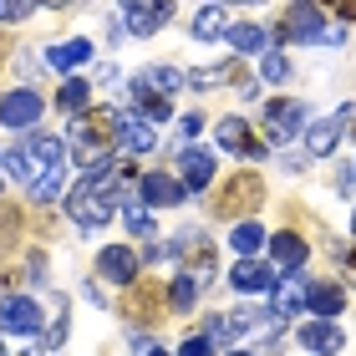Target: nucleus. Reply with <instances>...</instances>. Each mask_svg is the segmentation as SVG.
<instances>
[{
    "instance_id": "nucleus-23",
    "label": "nucleus",
    "mask_w": 356,
    "mask_h": 356,
    "mask_svg": "<svg viewBox=\"0 0 356 356\" xmlns=\"http://www.w3.org/2000/svg\"><path fill=\"white\" fill-rule=\"evenodd\" d=\"M92 56V41L82 36V41H61V46H51L46 51V61H51L56 72H72V67H82V61Z\"/></svg>"
},
{
    "instance_id": "nucleus-8",
    "label": "nucleus",
    "mask_w": 356,
    "mask_h": 356,
    "mask_svg": "<svg viewBox=\"0 0 356 356\" xmlns=\"http://www.w3.org/2000/svg\"><path fill=\"white\" fill-rule=\"evenodd\" d=\"M0 326H6L10 336H31L41 326V305L31 296H6L0 300Z\"/></svg>"
},
{
    "instance_id": "nucleus-6",
    "label": "nucleus",
    "mask_w": 356,
    "mask_h": 356,
    "mask_svg": "<svg viewBox=\"0 0 356 356\" xmlns=\"http://www.w3.org/2000/svg\"><path fill=\"white\" fill-rule=\"evenodd\" d=\"M305 127V102H290V97H275V102L265 107V133L275 143H290Z\"/></svg>"
},
{
    "instance_id": "nucleus-32",
    "label": "nucleus",
    "mask_w": 356,
    "mask_h": 356,
    "mask_svg": "<svg viewBox=\"0 0 356 356\" xmlns=\"http://www.w3.org/2000/svg\"><path fill=\"white\" fill-rule=\"evenodd\" d=\"M127 229L143 234V239L153 234V219H148V209H143V204H127Z\"/></svg>"
},
{
    "instance_id": "nucleus-19",
    "label": "nucleus",
    "mask_w": 356,
    "mask_h": 356,
    "mask_svg": "<svg viewBox=\"0 0 356 356\" xmlns=\"http://www.w3.org/2000/svg\"><path fill=\"white\" fill-rule=\"evenodd\" d=\"M229 280H234V290L254 296V290H275V270H270L265 260H254V254H250V260H239V265H234Z\"/></svg>"
},
{
    "instance_id": "nucleus-10",
    "label": "nucleus",
    "mask_w": 356,
    "mask_h": 356,
    "mask_svg": "<svg viewBox=\"0 0 356 356\" xmlns=\"http://www.w3.org/2000/svg\"><path fill=\"white\" fill-rule=\"evenodd\" d=\"M41 118V97L36 92H6V97H0V122H6V127H31V122H36Z\"/></svg>"
},
{
    "instance_id": "nucleus-9",
    "label": "nucleus",
    "mask_w": 356,
    "mask_h": 356,
    "mask_svg": "<svg viewBox=\"0 0 356 356\" xmlns=\"http://www.w3.org/2000/svg\"><path fill=\"white\" fill-rule=\"evenodd\" d=\"M178 178H184V188H188V193H204V188H209V178H219L214 153H209V148H184V158H178Z\"/></svg>"
},
{
    "instance_id": "nucleus-38",
    "label": "nucleus",
    "mask_w": 356,
    "mask_h": 356,
    "mask_svg": "<svg viewBox=\"0 0 356 356\" xmlns=\"http://www.w3.org/2000/svg\"><path fill=\"white\" fill-rule=\"evenodd\" d=\"M0 67H6V41H0Z\"/></svg>"
},
{
    "instance_id": "nucleus-35",
    "label": "nucleus",
    "mask_w": 356,
    "mask_h": 356,
    "mask_svg": "<svg viewBox=\"0 0 356 356\" xmlns=\"http://www.w3.org/2000/svg\"><path fill=\"white\" fill-rule=\"evenodd\" d=\"M178 356H214V341H209V336H188Z\"/></svg>"
},
{
    "instance_id": "nucleus-1",
    "label": "nucleus",
    "mask_w": 356,
    "mask_h": 356,
    "mask_svg": "<svg viewBox=\"0 0 356 356\" xmlns=\"http://www.w3.org/2000/svg\"><path fill=\"white\" fill-rule=\"evenodd\" d=\"M127 178H138L133 163H122V158H102V163H92L87 178L67 193V214L76 219V229H102L112 219V204H118V188Z\"/></svg>"
},
{
    "instance_id": "nucleus-7",
    "label": "nucleus",
    "mask_w": 356,
    "mask_h": 356,
    "mask_svg": "<svg viewBox=\"0 0 356 356\" xmlns=\"http://www.w3.org/2000/svg\"><path fill=\"white\" fill-rule=\"evenodd\" d=\"M122 10H127V31L133 36H153L173 15V0H122Z\"/></svg>"
},
{
    "instance_id": "nucleus-33",
    "label": "nucleus",
    "mask_w": 356,
    "mask_h": 356,
    "mask_svg": "<svg viewBox=\"0 0 356 356\" xmlns=\"http://www.w3.org/2000/svg\"><path fill=\"white\" fill-rule=\"evenodd\" d=\"M290 67H285V56L280 51H265V82H285Z\"/></svg>"
},
{
    "instance_id": "nucleus-41",
    "label": "nucleus",
    "mask_w": 356,
    "mask_h": 356,
    "mask_svg": "<svg viewBox=\"0 0 356 356\" xmlns=\"http://www.w3.org/2000/svg\"><path fill=\"white\" fill-rule=\"evenodd\" d=\"M153 356H168V351H153Z\"/></svg>"
},
{
    "instance_id": "nucleus-14",
    "label": "nucleus",
    "mask_w": 356,
    "mask_h": 356,
    "mask_svg": "<svg viewBox=\"0 0 356 356\" xmlns=\"http://www.w3.org/2000/svg\"><path fill=\"white\" fill-rule=\"evenodd\" d=\"M127 102H133V112H138V118H148V122H163V118H168V97L153 92L143 76H133V82H127Z\"/></svg>"
},
{
    "instance_id": "nucleus-27",
    "label": "nucleus",
    "mask_w": 356,
    "mask_h": 356,
    "mask_svg": "<svg viewBox=\"0 0 356 356\" xmlns=\"http://www.w3.org/2000/svg\"><path fill=\"white\" fill-rule=\"evenodd\" d=\"M87 97H92V87L82 82V76H72V82H61V92H56V107H61V112H72V118H76V112L87 107Z\"/></svg>"
},
{
    "instance_id": "nucleus-11",
    "label": "nucleus",
    "mask_w": 356,
    "mask_h": 356,
    "mask_svg": "<svg viewBox=\"0 0 356 356\" xmlns=\"http://www.w3.org/2000/svg\"><path fill=\"white\" fill-rule=\"evenodd\" d=\"M184 178L178 173H143V199H148L153 209H173V204H184Z\"/></svg>"
},
{
    "instance_id": "nucleus-39",
    "label": "nucleus",
    "mask_w": 356,
    "mask_h": 356,
    "mask_svg": "<svg viewBox=\"0 0 356 356\" xmlns=\"http://www.w3.org/2000/svg\"><path fill=\"white\" fill-rule=\"evenodd\" d=\"M229 356H250V351H229Z\"/></svg>"
},
{
    "instance_id": "nucleus-43",
    "label": "nucleus",
    "mask_w": 356,
    "mask_h": 356,
    "mask_svg": "<svg viewBox=\"0 0 356 356\" xmlns=\"http://www.w3.org/2000/svg\"><path fill=\"white\" fill-rule=\"evenodd\" d=\"M245 6H254V0H245Z\"/></svg>"
},
{
    "instance_id": "nucleus-26",
    "label": "nucleus",
    "mask_w": 356,
    "mask_h": 356,
    "mask_svg": "<svg viewBox=\"0 0 356 356\" xmlns=\"http://www.w3.org/2000/svg\"><path fill=\"white\" fill-rule=\"evenodd\" d=\"M138 76H143V82H148L153 92H163V97H173L178 87L188 82V76H184V72H173V67H143Z\"/></svg>"
},
{
    "instance_id": "nucleus-4",
    "label": "nucleus",
    "mask_w": 356,
    "mask_h": 356,
    "mask_svg": "<svg viewBox=\"0 0 356 356\" xmlns=\"http://www.w3.org/2000/svg\"><path fill=\"white\" fill-rule=\"evenodd\" d=\"M275 36H280V41H326V46H341L346 31H331L326 21H321V6H316V0H290V10L280 15Z\"/></svg>"
},
{
    "instance_id": "nucleus-2",
    "label": "nucleus",
    "mask_w": 356,
    "mask_h": 356,
    "mask_svg": "<svg viewBox=\"0 0 356 356\" xmlns=\"http://www.w3.org/2000/svg\"><path fill=\"white\" fill-rule=\"evenodd\" d=\"M112 143H122V112L118 107H87L72 118V153L76 163H102L112 153Z\"/></svg>"
},
{
    "instance_id": "nucleus-16",
    "label": "nucleus",
    "mask_w": 356,
    "mask_h": 356,
    "mask_svg": "<svg viewBox=\"0 0 356 356\" xmlns=\"http://www.w3.org/2000/svg\"><path fill=\"white\" fill-rule=\"evenodd\" d=\"M97 270H102L107 280H118V285H133V275H138V254L127 250V245H107L102 254H97Z\"/></svg>"
},
{
    "instance_id": "nucleus-25",
    "label": "nucleus",
    "mask_w": 356,
    "mask_h": 356,
    "mask_svg": "<svg viewBox=\"0 0 356 356\" xmlns=\"http://www.w3.org/2000/svg\"><path fill=\"white\" fill-rule=\"evenodd\" d=\"M199 275H178V280H173V290H168V305H173V311L178 316H184V311H193V300H199Z\"/></svg>"
},
{
    "instance_id": "nucleus-5",
    "label": "nucleus",
    "mask_w": 356,
    "mask_h": 356,
    "mask_svg": "<svg viewBox=\"0 0 356 356\" xmlns=\"http://www.w3.org/2000/svg\"><path fill=\"white\" fill-rule=\"evenodd\" d=\"M265 199V184L254 173H234L224 178V188L214 193V219H250Z\"/></svg>"
},
{
    "instance_id": "nucleus-22",
    "label": "nucleus",
    "mask_w": 356,
    "mask_h": 356,
    "mask_svg": "<svg viewBox=\"0 0 356 356\" xmlns=\"http://www.w3.org/2000/svg\"><path fill=\"white\" fill-rule=\"evenodd\" d=\"M193 36L199 41H219V36H229V21H224V6H204L199 15H193Z\"/></svg>"
},
{
    "instance_id": "nucleus-3",
    "label": "nucleus",
    "mask_w": 356,
    "mask_h": 356,
    "mask_svg": "<svg viewBox=\"0 0 356 356\" xmlns=\"http://www.w3.org/2000/svg\"><path fill=\"white\" fill-rule=\"evenodd\" d=\"M21 148H26V158H31V199L51 204L56 193H61V168H67V148H61V138L31 133Z\"/></svg>"
},
{
    "instance_id": "nucleus-21",
    "label": "nucleus",
    "mask_w": 356,
    "mask_h": 356,
    "mask_svg": "<svg viewBox=\"0 0 356 356\" xmlns=\"http://www.w3.org/2000/svg\"><path fill=\"white\" fill-rule=\"evenodd\" d=\"M122 143H127V153H153L158 148V133H153V122L148 118H122Z\"/></svg>"
},
{
    "instance_id": "nucleus-37",
    "label": "nucleus",
    "mask_w": 356,
    "mask_h": 356,
    "mask_svg": "<svg viewBox=\"0 0 356 356\" xmlns=\"http://www.w3.org/2000/svg\"><path fill=\"white\" fill-rule=\"evenodd\" d=\"M336 188H341V193H356V163H351V168H341V178H336Z\"/></svg>"
},
{
    "instance_id": "nucleus-15",
    "label": "nucleus",
    "mask_w": 356,
    "mask_h": 356,
    "mask_svg": "<svg viewBox=\"0 0 356 356\" xmlns=\"http://www.w3.org/2000/svg\"><path fill=\"white\" fill-rule=\"evenodd\" d=\"M219 143H224L229 153L265 158V143H254V133H250V122H245V118H224V122H219Z\"/></svg>"
},
{
    "instance_id": "nucleus-28",
    "label": "nucleus",
    "mask_w": 356,
    "mask_h": 356,
    "mask_svg": "<svg viewBox=\"0 0 356 356\" xmlns=\"http://www.w3.org/2000/svg\"><path fill=\"white\" fill-rule=\"evenodd\" d=\"M229 239H234V250H239V254H254L260 245H270V234H265V229H260V224H254V219L234 224V234H229Z\"/></svg>"
},
{
    "instance_id": "nucleus-31",
    "label": "nucleus",
    "mask_w": 356,
    "mask_h": 356,
    "mask_svg": "<svg viewBox=\"0 0 356 356\" xmlns=\"http://www.w3.org/2000/svg\"><path fill=\"white\" fill-rule=\"evenodd\" d=\"M41 0H0V26H10V21H26L31 10H36Z\"/></svg>"
},
{
    "instance_id": "nucleus-18",
    "label": "nucleus",
    "mask_w": 356,
    "mask_h": 356,
    "mask_svg": "<svg viewBox=\"0 0 356 356\" xmlns=\"http://www.w3.org/2000/svg\"><path fill=\"white\" fill-rule=\"evenodd\" d=\"M163 285H153V280H138V285H127V311H133L138 321H158L163 316Z\"/></svg>"
},
{
    "instance_id": "nucleus-36",
    "label": "nucleus",
    "mask_w": 356,
    "mask_h": 356,
    "mask_svg": "<svg viewBox=\"0 0 356 356\" xmlns=\"http://www.w3.org/2000/svg\"><path fill=\"white\" fill-rule=\"evenodd\" d=\"M229 76V67H214V72H188V82L193 87H214V82H224Z\"/></svg>"
},
{
    "instance_id": "nucleus-13",
    "label": "nucleus",
    "mask_w": 356,
    "mask_h": 356,
    "mask_svg": "<svg viewBox=\"0 0 356 356\" xmlns=\"http://www.w3.org/2000/svg\"><path fill=\"white\" fill-rule=\"evenodd\" d=\"M300 346L316 351V356H336L346 346V336H341V326H331V321H305L300 326Z\"/></svg>"
},
{
    "instance_id": "nucleus-34",
    "label": "nucleus",
    "mask_w": 356,
    "mask_h": 356,
    "mask_svg": "<svg viewBox=\"0 0 356 356\" xmlns=\"http://www.w3.org/2000/svg\"><path fill=\"white\" fill-rule=\"evenodd\" d=\"M321 10H331V15H341V21H356V0H316Z\"/></svg>"
},
{
    "instance_id": "nucleus-12",
    "label": "nucleus",
    "mask_w": 356,
    "mask_h": 356,
    "mask_svg": "<svg viewBox=\"0 0 356 356\" xmlns=\"http://www.w3.org/2000/svg\"><path fill=\"white\" fill-rule=\"evenodd\" d=\"M270 260L280 265V270L296 275L305 260H311V250H305V239H300L296 229H280V234H270Z\"/></svg>"
},
{
    "instance_id": "nucleus-20",
    "label": "nucleus",
    "mask_w": 356,
    "mask_h": 356,
    "mask_svg": "<svg viewBox=\"0 0 356 356\" xmlns=\"http://www.w3.org/2000/svg\"><path fill=\"white\" fill-rule=\"evenodd\" d=\"M341 133H346V112H336V118H326V122H316L311 133H305V143H311V153L316 158H326L336 143H341Z\"/></svg>"
},
{
    "instance_id": "nucleus-29",
    "label": "nucleus",
    "mask_w": 356,
    "mask_h": 356,
    "mask_svg": "<svg viewBox=\"0 0 356 356\" xmlns=\"http://www.w3.org/2000/svg\"><path fill=\"white\" fill-rule=\"evenodd\" d=\"M300 305H305V285H296V280L275 285V316H296Z\"/></svg>"
},
{
    "instance_id": "nucleus-42",
    "label": "nucleus",
    "mask_w": 356,
    "mask_h": 356,
    "mask_svg": "<svg viewBox=\"0 0 356 356\" xmlns=\"http://www.w3.org/2000/svg\"><path fill=\"white\" fill-rule=\"evenodd\" d=\"M0 356H6V346H0Z\"/></svg>"
},
{
    "instance_id": "nucleus-30",
    "label": "nucleus",
    "mask_w": 356,
    "mask_h": 356,
    "mask_svg": "<svg viewBox=\"0 0 356 356\" xmlns=\"http://www.w3.org/2000/svg\"><path fill=\"white\" fill-rule=\"evenodd\" d=\"M0 168H6L10 178H26V184H31V158H26V148H10V153H0Z\"/></svg>"
},
{
    "instance_id": "nucleus-40",
    "label": "nucleus",
    "mask_w": 356,
    "mask_h": 356,
    "mask_svg": "<svg viewBox=\"0 0 356 356\" xmlns=\"http://www.w3.org/2000/svg\"><path fill=\"white\" fill-rule=\"evenodd\" d=\"M351 234H356V214H351Z\"/></svg>"
},
{
    "instance_id": "nucleus-24",
    "label": "nucleus",
    "mask_w": 356,
    "mask_h": 356,
    "mask_svg": "<svg viewBox=\"0 0 356 356\" xmlns=\"http://www.w3.org/2000/svg\"><path fill=\"white\" fill-rule=\"evenodd\" d=\"M229 46L234 51H265V26H254V21H239V26H229Z\"/></svg>"
},
{
    "instance_id": "nucleus-17",
    "label": "nucleus",
    "mask_w": 356,
    "mask_h": 356,
    "mask_svg": "<svg viewBox=\"0 0 356 356\" xmlns=\"http://www.w3.org/2000/svg\"><path fill=\"white\" fill-rule=\"evenodd\" d=\"M305 305H311L321 321H331V316H341V311H346V290H341V285H331V280L305 285Z\"/></svg>"
}]
</instances>
